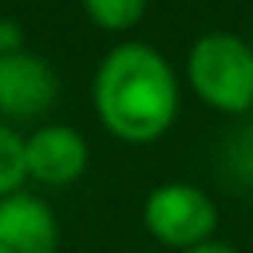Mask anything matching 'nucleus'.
Returning a JSON list of instances; mask_svg holds the SVG:
<instances>
[{"instance_id":"nucleus-1","label":"nucleus","mask_w":253,"mask_h":253,"mask_svg":"<svg viewBox=\"0 0 253 253\" xmlns=\"http://www.w3.org/2000/svg\"><path fill=\"white\" fill-rule=\"evenodd\" d=\"M180 87L163 52L146 42L111 49L94 77L101 125L122 142H156L177 118Z\"/></svg>"},{"instance_id":"nucleus-2","label":"nucleus","mask_w":253,"mask_h":253,"mask_svg":"<svg viewBox=\"0 0 253 253\" xmlns=\"http://www.w3.org/2000/svg\"><path fill=\"white\" fill-rule=\"evenodd\" d=\"M187 80L194 94L225 115L253 108V45L229 32L201 35L187 52Z\"/></svg>"},{"instance_id":"nucleus-3","label":"nucleus","mask_w":253,"mask_h":253,"mask_svg":"<svg viewBox=\"0 0 253 253\" xmlns=\"http://www.w3.org/2000/svg\"><path fill=\"white\" fill-rule=\"evenodd\" d=\"M142 222L153 239L184 253L211 239L218 225V211L205 191H198L194 184L173 180V184H160L149 191L142 205Z\"/></svg>"},{"instance_id":"nucleus-4","label":"nucleus","mask_w":253,"mask_h":253,"mask_svg":"<svg viewBox=\"0 0 253 253\" xmlns=\"http://www.w3.org/2000/svg\"><path fill=\"white\" fill-rule=\"evenodd\" d=\"M59 97L56 70L35 52L0 56V122H35Z\"/></svg>"},{"instance_id":"nucleus-5","label":"nucleus","mask_w":253,"mask_h":253,"mask_svg":"<svg viewBox=\"0 0 253 253\" xmlns=\"http://www.w3.org/2000/svg\"><path fill=\"white\" fill-rule=\"evenodd\" d=\"M87 139L73 125H42L25 139L28 177L49 187L73 184L87 170Z\"/></svg>"},{"instance_id":"nucleus-6","label":"nucleus","mask_w":253,"mask_h":253,"mask_svg":"<svg viewBox=\"0 0 253 253\" xmlns=\"http://www.w3.org/2000/svg\"><path fill=\"white\" fill-rule=\"evenodd\" d=\"M56 246L59 222L42 198L28 191L0 198V253H56Z\"/></svg>"},{"instance_id":"nucleus-7","label":"nucleus","mask_w":253,"mask_h":253,"mask_svg":"<svg viewBox=\"0 0 253 253\" xmlns=\"http://www.w3.org/2000/svg\"><path fill=\"white\" fill-rule=\"evenodd\" d=\"M28 180L25 163V139L14 132V125L0 122V198H11Z\"/></svg>"},{"instance_id":"nucleus-8","label":"nucleus","mask_w":253,"mask_h":253,"mask_svg":"<svg viewBox=\"0 0 253 253\" xmlns=\"http://www.w3.org/2000/svg\"><path fill=\"white\" fill-rule=\"evenodd\" d=\"M84 11L104 32H128L146 14V0H84Z\"/></svg>"},{"instance_id":"nucleus-9","label":"nucleus","mask_w":253,"mask_h":253,"mask_svg":"<svg viewBox=\"0 0 253 253\" xmlns=\"http://www.w3.org/2000/svg\"><path fill=\"white\" fill-rule=\"evenodd\" d=\"M25 52V28L14 18H0V56Z\"/></svg>"},{"instance_id":"nucleus-10","label":"nucleus","mask_w":253,"mask_h":253,"mask_svg":"<svg viewBox=\"0 0 253 253\" xmlns=\"http://www.w3.org/2000/svg\"><path fill=\"white\" fill-rule=\"evenodd\" d=\"M184 253H239V250H236V246H229V243L208 239V243H201V246H191V250H184Z\"/></svg>"}]
</instances>
